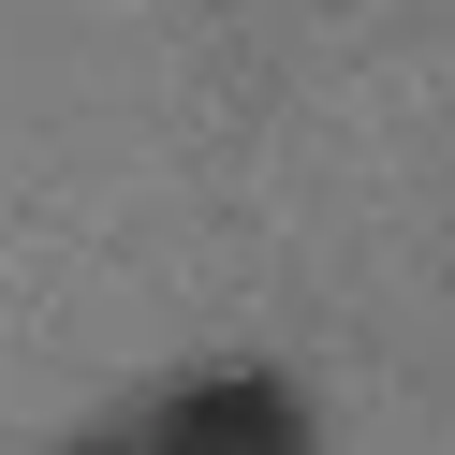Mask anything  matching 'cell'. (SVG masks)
I'll list each match as a JSON object with an SVG mask.
<instances>
[{
	"mask_svg": "<svg viewBox=\"0 0 455 455\" xmlns=\"http://www.w3.org/2000/svg\"><path fill=\"white\" fill-rule=\"evenodd\" d=\"M103 441L118 455H323V411H308L279 367H177L162 396H132V411H103Z\"/></svg>",
	"mask_w": 455,
	"mask_h": 455,
	"instance_id": "cell-1",
	"label": "cell"
},
{
	"mask_svg": "<svg viewBox=\"0 0 455 455\" xmlns=\"http://www.w3.org/2000/svg\"><path fill=\"white\" fill-rule=\"evenodd\" d=\"M60 455H118V441H103V426H89V441H60Z\"/></svg>",
	"mask_w": 455,
	"mask_h": 455,
	"instance_id": "cell-2",
	"label": "cell"
}]
</instances>
